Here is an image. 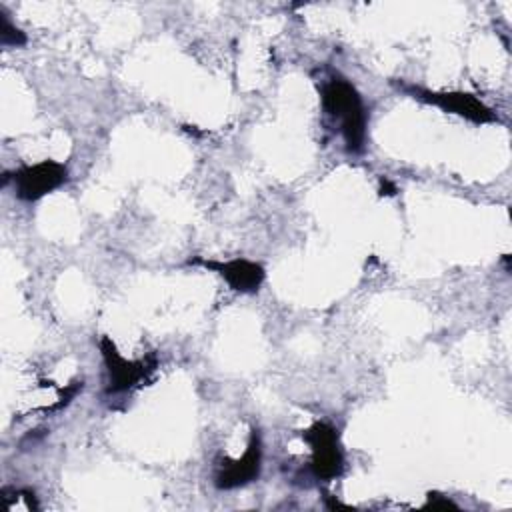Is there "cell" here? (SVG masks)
<instances>
[{
	"label": "cell",
	"instance_id": "1",
	"mask_svg": "<svg viewBox=\"0 0 512 512\" xmlns=\"http://www.w3.org/2000/svg\"><path fill=\"white\" fill-rule=\"evenodd\" d=\"M322 108L328 118L338 124L346 150L358 154L364 150L368 114L358 90L342 76H332L320 90Z\"/></svg>",
	"mask_w": 512,
	"mask_h": 512
},
{
	"label": "cell",
	"instance_id": "2",
	"mask_svg": "<svg viewBox=\"0 0 512 512\" xmlns=\"http://www.w3.org/2000/svg\"><path fill=\"white\" fill-rule=\"evenodd\" d=\"M12 180L16 196L26 202L40 200L68 180V168L56 160H42L22 166L12 174H4V182Z\"/></svg>",
	"mask_w": 512,
	"mask_h": 512
},
{
	"label": "cell",
	"instance_id": "3",
	"mask_svg": "<svg viewBox=\"0 0 512 512\" xmlns=\"http://www.w3.org/2000/svg\"><path fill=\"white\" fill-rule=\"evenodd\" d=\"M304 442L312 450L310 470L318 480H334L342 474L344 456L340 450L338 430L328 422H314L302 432Z\"/></svg>",
	"mask_w": 512,
	"mask_h": 512
},
{
	"label": "cell",
	"instance_id": "4",
	"mask_svg": "<svg viewBox=\"0 0 512 512\" xmlns=\"http://www.w3.org/2000/svg\"><path fill=\"white\" fill-rule=\"evenodd\" d=\"M100 352L108 372V392H126L146 380V376L154 370V360H128L124 358L114 342L108 336L100 340Z\"/></svg>",
	"mask_w": 512,
	"mask_h": 512
},
{
	"label": "cell",
	"instance_id": "5",
	"mask_svg": "<svg viewBox=\"0 0 512 512\" xmlns=\"http://www.w3.org/2000/svg\"><path fill=\"white\" fill-rule=\"evenodd\" d=\"M404 90L414 94V98H418V100L434 104V106L442 108L444 112L458 114L476 124L496 120V114L480 98H476L474 94H468V92H430V90L416 88V86L404 88Z\"/></svg>",
	"mask_w": 512,
	"mask_h": 512
},
{
	"label": "cell",
	"instance_id": "6",
	"mask_svg": "<svg viewBox=\"0 0 512 512\" xmlns=\"http://www.w3.org/2000/svg\"><path fill=\"white\" fill-rule=\"evenodd\" d=\"M260 468H262V442H260V434L254 430L242 458L228 460L226 464H222L220 470L216 472L214 484L220 490H232V488L244 486L260 476Z\"/></svg>",
	"mask_w": 512,
	"mask_h": 512
},
{
	"label": "cell",
	"instance_id": "7",
	"mask_svg": "<svg viewBox=\"0 0 512 512\" xmlns=\"http://www.w3.org/2000/svg\"><path fill=\"white\" fill-rule=\"evenodd\" d=\"M200 264L216 270L228 282V286L232 290L244 292V294L258 292L264 282V276H266L264 268L258 262H252L246 258H236V260H228V262L200 260Z\"/></svg>",
	"mask_w": 512,
	"mask_h": 512
},
{
	"label": "cell",
	"instance_id": "8",
	"mask_svg": "<svg viewBox=\"0 0 512 512\" xmlns=\"http://www.w3.org/2000/svg\"><path fill=\"white\" fill-rule=\"evenodd\" d=\"M0 42H2V46H22V44H26L24 32L10 22L4 8H0Z\"/></svg>",
	"mask_w": 512,
	"mask_h": 512
},
{
	"label": "cell",
	"instance_id": "9",
	"mask_svg": "<svg viewBox=\"0 0 512 512\" xmlns=\"http://www.w3.org/2000/svg\"><path fill=\"white\" fill-rule=\"evenodd\" d=\"M428 506L430 508H456V504L452 500H446V498H442L438 494H430L428 496Z\"/></svg>",
	"mask_w": 512,
	"mask_h": 512
}]
</instances>
